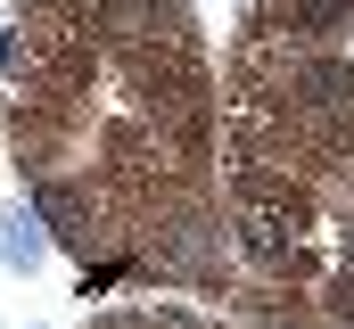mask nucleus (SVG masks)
<instances>
[{
	"label": "nucleus",
	"instance_id": "obj_1",
	"mask_svg": "<svg viewBox=\"0 0 354 329\" xmlns=\"http://www.w3.org/2000/svg\"><path fill=\"white\" fill-rule=\"evenodd\" d=\"M41 247H50L41 214H25V206H17V214L0 223V263H8V272H33V263H41Z\"/></svg>",
	"mask_w": 354,
	"mask_h": 329
}]
</instances>
